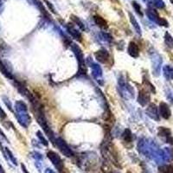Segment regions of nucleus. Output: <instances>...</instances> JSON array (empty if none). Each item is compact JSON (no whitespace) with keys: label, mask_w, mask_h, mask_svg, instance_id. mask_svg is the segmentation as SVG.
<instances>
[{"label":"nucleus","mask_w":173,"mask_h":173,"mask_svg":"<svg viewBox=\"0 0 173 173\" xmlns=\"http://www.w3.org/2000/svg\"><path fill=\"white\" fill-rule=\"evenodd\" d=\"M47 157L54 165L55 167L58 170V171L62 172L64 169V164H63V161L62 160L61 157L54 151H49L47 153Z\"/></svg>","instance_id":"f257e3e1"},{"label":"nucleus","mask_w":173,"mask_h":173,"mask_svg":"<svg viewBox=\"0 0 173 173\" xmlns=\"http://www.w3.org/2000/svg\"><path fill=\"white\" fill-rule=\"evenodd\" d=\"M151 65H152V71L155 76H158L160 74V69L162 65V57L157 52H153L151 54Z\"/></svg>","instance_id":"f03ea898"},{"label":"nucleus","mask_w":173,"mask_h":173,"mask_svg":"<svg viewBox=\"0 0 173 173\" xmlns=\"http://www.w3.org/2000/svg\"><path fill=\"white\" fill-rule=\"evenodd\" d=\"M71 49L73 50L74 54L77 61L80 64V72H81V74H86V69L84 67V55H83V53L80 49V47L78 46L77 44H72Z\"/></svg>","instance_id":"7ed1b4c3"},{"label":"nucleus","mask_w":173,"mask_h":173,"mask_svg":"<svg viewBox=\"0 0 173 173\" xmlns=\"http://www.w3.org/2000/svg\"><path fill=\"white\" fill-rule=\"evenodd\" d=\"M16 118L17 119L18 123L24 128H27L29 125L31 124V116L29 115L27 111L16 112Z\"/></svg>","instance_id":"20e7f679"},{"label":"nucleus","mask_w":173,"mask_h":173,"mask_svg":"<svg viewBox=\"0 0 173 173\" xmlns=\"http://www.w3.org/2000/svg\"><path fill=\"white\" fill-rule=\"evenodd\" d=\"M55 144H56V146L58 147V149L62 151V153L63 154V155H65L66 157H68V158L73 157V151L69 148V146L66 144V142L62 138H56V139H55Z\"/></svg>","instance_id":"39448f33"},{"label":"nucleus","mask_w":173,"mask_h":173,"mask_svg":"<svg viewBox=\"0 0 173 173\" xmlns=\"http://www.w3.org/2000/svg\"><path fill=\"white\" fill-rule=\"evenodd\" d=\"M146 114L150 117L151 119H154V120H157L158 121L159 120V114H158V108L155 104H150L147 108H146Z\"/></svg>","instance_id":"423d86ee"},{"label":"nucleus","mask_w":173,"mask_h":173,"mask_svg":"<svg viewBox=\"0 0 173 173\" xmlns=\"http://www.w3.org/2000/svg\"><path fill=\"white\" fill-rule=\"evenodd\" d=\"M150 101V95L148 92L146 90H140L138 93V102L142 107H145L147 104L149 103Z\"/></svg>","instance_id":"0eeeda50"},{"label":"nucleus","mask_w":173,"mask_h":173,"mask_svg":"<svg viewBox=\"0 0 173 173\" xmlns=\"http://www.w3.org/2000/svg\"><path fill=\"white\" fill-rule=\"evenodd\" d=\"M94 56L98 62L105 63L109 59V53L106 50H100L94 53Z\"/></svg>","instance_id":"6e6552de"},{"label":"nucleus","mask_w":173,"mask_h":173,"mask_svg":"<svg viewBox=\"0 0 173 173\" xmlns=\"http://www.w3.org/2000/svg\"><path fill=\"white\" fill-rule=\"evenodd\" d=\"M159 113L160 115L164 118V119H168L171 115V112L169 106L166 103V102H161L159 105Z\"/></svg>","instance_id":"1a4fd4ad"},{"label":"nucleus","mask_w":173,"mask_h":173,"mask_svg":"<svg viewBox=\"0 0 173 173\" xmlns=\"http://www.w3.org/2000/svg\"><path fill=\"white\" fill-rule=\"evenodd\" d=\"M146 15L148 17V18L151 20V21H152L154 23H158V25H159V23H160V21H161V17H159L158 15V13L155 10L153 9H147L146 10Z\"/></svg>","instance_id":"9d476101"},{"label":"nucleus","mask_w":173,"mask_h":173,"mask_svg":"<svg viewBox=\"0 0 173 173\" xmlns=\"http://www.w3.org/2000/svg\"><path fill=\"white\" fill-rule=\"evenodd\" d=\"M127 52L131 55L132 57L137 58L139 55V50L138 45L134 42H130L127 47Z\"/></svg>","instance_id":"9b49d317"},{"label":"nucleus","mask_w":173,"mask_h":173,"mask_svg":"<svg viewBox=\"0 0 173 173\" xmlns=\"http://www.w3.org/2000/svg\"><path fill=\"white\" fill-rule=\"evenodd\" d=\"M66 28H67L68 32H69V34L71 35L75 40L79 41V42H81V41H82V36H81V32L77 31L76 29H74V28L73 27V25H71V24L69 23V24H68V25L66 26Z\"/></svg>","instance_id":"f8f14e48"},{"label":"nucleus","mask_w":173,"mask_h":173,"mask_svg":"<svg viewBox=\"0 0 173 173\" xmlns=\"http://www.w3.org/2000/svg\"><path fill=\"white\" fill-rule=\"evenodd\" d=\"M128 15H129V17H130V22H131V23L132 24V26H133V28H134L135 31L137 32V34L138 35L142 34V31H141L140 25H139V23H138L137 19L135 18L134 16L132 15L131 12H128Z\"/></svg>","instance_id":"ddd939ff"},{"label":"nucleus","mask_w":173,"mask_h":173,"mask_svg":"<svg viewBox=\"0 0 173 173\" xmlns=\"http://www.w3.org/2000/svg\"><path fill=\"white\" fill-rule=\"evenodd\" d=\"M91 69H92V74L94 77L96 78L97 80H99L100 77L102 76V69H101V68L96 63H92Z\"/></svg>","instance_id":"4468645a"},{"label":"nucleus","mask_w":173,"mask_h":173,"mask_svg":"<svg viewBox=\"0 0 173 173\" xmlns=\"http://www.w3.org/2000/svg\"><path fill=\"white\" fill-rule=\"evenodd\" d=\"M0 71L2 72V74H4V76L10 79V80H14V77L12 75V74L8 70V69L6 68V66L4 65V63L2 62V60L0 59Z\"/></svg>","instance_id":"2eb2a0df"},{"label":"nucleus","mask_w":173,"mask_h":173,"mask_svg":"<svg viewBox=\"0 0 173 173\" xmlns=\"http://www.w3.org/2000/svg\"><path fill=\"white\" fill-rule=\"evenodd\" d=\"M94 23H96L97 25L100 28H108V23H107V21L104 19L102 17H100L99 15H95L94 16Z\"/></svg>","instance_id":"dca6fc26"},{"label":"nucleus","mask_w":173,"mask_h":173,"mask_svg":"<svg viewBox=\"0 0 173 173\" xmlns=\"http://www.w3.org/2000/svg\"><path fill=\"white\" fill-rule=\"evenodd\" d=\"M163 72L167 80H173V68L169 65H166L163 68Z\"/></svg>","instance_id":"f3484780"},{"label":"nucleus","mask_w":173,"mask_h":173,"mask_svg":"<svg viewBox=\"0 0 173 173\" xmlns=\"http://www.w3.org/2000/svg\"><path fill=\"white\" fill-rule=\"evenodd\" d=\"M171 130L166 127H159L158 129V135L160 137H165L167 138V141H169V138L171 137Z\"/></svg>","instance_id":"a211bd4d"},{"label":"nucleus","mask_w":173,"mask_h":173,"mask_svg":"<svg viewBox=\"0 0 173 173\" xmlns=\"http://www.w3.org/2000/svg\"><path fill=\"white\" fill-rule=\"evenodd\" d=\"M15 110H16V112L28 111L27 105L24 103L23 101H21V100H18V101H16V103H15Z\"/></svg>","instance_id":"6ab92c4d"},{"label":"nucleus","mask_w":173,"mask_h":173,"mask_svg":"<svg viewBox=\"0 0 173 173\" xmlns=\"http://www.w3.org/2000/svg\"><path fill=\"white\" fill-rule=\"evenodd\" d=\"M165 42L168 48L173 49V37L168 32H166L165 34Z\"/></svg>","instance_id":"aec40b11"},{"label":"nucleus","mask_w":173,"mask_h":173,"mask_svg":"<svg viewBox=\"0 0 173 173\" xmlns=\"http://www.w3.org/2000/svg\"><path fill=\"white\" fill-rule=\"evenodd\" d=\"M123 138L127 143H131L132 141V133L131 130L129 128L126 129L124 132Z\"/></svg>","instance_id":"412c9836"},{"label":"nucleus","mask_w":173,"mask_h":173,"mask_svg":"<svg viewBox=\"0 0 173 173\" xmlns=\"http://www.w3.org/2000/svg\"><path fill=\"white\" fill-rule=\"evenodd\" d=\"M158 173H173V167L171 166H162L158 168Z\"/></svg>","instance_id":"4be33fe9"},{"label":"nucleus","mask_w":173,"mask_h":173,"mask_svg":"<svg viewBox=\"0 0 173 173\" xmlns=\"http://www.w3.org/2000/svg\"><path fill=\"white\" fill-rule=\"evenodd\" d=\"M70 18L72 19V21H73L74 23H76V25H78V26H79V28H80L81 30H82V31H85L84 24H83V23H82L81 20L79 19V18H78L77 17H75L74 15H71V16H70Z\"/></svg>","instance_id":"5701e85b"},{"label":"nucleus","mask_w":173,"mask_h":173,"mask_svg":"<svg viewBox=\"0 0 173 173\" xmlns=\"http://www.w3.org/2000/svg\"><path fill=\"white\" fill-rule=\"evenodd\" d=\"M132 7H133V9L135 10V12H137L138 15L142 17L143 13L142 11H141V6H140V4H138L137 1H132Z\"/></svg>","instance_id":"b1692460"},{"label":"nucleus","mask_w":173,"mask_h":173,"mask_svg":"<svg viewBox=\"0 0 173 173\" xmlns=\"http://www.w3.org/2000/svg\"><path fill=\"white\" fill-rule=\"evenodd\" d=\"M36 136H37V138H39V140L41 141V143H42V145H44L45 146H48L49 143H48V141H47L46 138L43 137V135L42 134V132H41L37 131V132H36Z\"/></svg>","instance_id":"393cba45"},{"label":"nucleus","mask_w":173,"mask_h":173,"mask_svg":"<svg viewBox=\"0 0 173 173\" xmlns=\"http://www.w3.org/2000/svg\"><path fill=\"white\" fill-rule=\"evenodd\" d=\"M5 151H6V153H7V156L8 158H10L11 160L12 161V163L14 164V165H17V159H16V158L14 157V155L12 154V152L11 151L9 150V148H5Z\"/></svg>","instance_id":"a878e982"},{"label":"nucleus","mask_w":173,"mask_h":173,"mask_svg":"<svg viewBox=\"0 0 173 173\" xmlns=\"http://www.w3.org/2000/svg\"><path fill=\"white\" fill-rule=\"evenodd\" d=\"M153 4L155 7L158 9H164L166 7V4L163 0H153Z\"/></svg>","instance_id":"bb28decb"},{"label":"nucleus","mask_w":173,"mask_h":173,"mask_svg":"<svg viewBox=\"0 0 173 173\" xmlns=\"http://www.w3.org/2000/svg\"><path fill=\"white\" fill-rule=\"evenodd\" d=\"M3 100H4V104L6 105V107L9 108V110H10V111L13 112V109H12V102H11V100H9L7 97H5V96L3 97Z\"/></svg>","instance_id":"cd10ccee"},{"label":"nucleus","mask_w":173,"mask_h":173,"mask_svg":"<svg viewBox=\"0 0 173 173\" xmlns=\"http://www.w3.org/2000/svg\"><path fill=\"white\" fill-rule=\"evenodd\" d=\"M44 1V3H46V4L48 5V7L50 9V11L52 12V13H54V14H56V12H55V9L54 5L50 3V1H48V0H43Z\"/></svg>","instance_id":"c85d7f7f"},{"label":"nucleus","mask_w":173,"mask_h":173,"mask_svg":"<svg viewBox=\"0 0 173 173\" xmlns=\"http://www.w3.org/2000/svg\"><path fill=\"white\" fill-rule=\"evenodd\" d=\"M33 155H34L33 157H34L36 160H41V159H42V156L40 153H38V152H36V151H35V152H33Z\"/></svg>","instance_id":"c756f323"},{"label":"nucleus","mask_w":173,"mask_h":173,"mask_svg":"<svg viewBox=\"0 0 173 173\" xmlns=\"http://www.w3.org/2000/svg\"><path fill=\"white\" fill-rule=\"evenodd\" d=\"M6 117V113H5V112L2 109V108L0 107V118L1 119H4Z\"/></svg>","instance_id":"7c9ffc66"},{"label":"nucleus","mask_w":173,"mask_h":173,"mask_svg":"<svg viewBox=\"0 0 173 173\" xmlns=\"http://www.w3.org/2000/svg\"><path fill=\"white\" fill-rule=\"evenodd\" d=\"M0 150H1V151L3 152V154H4V157L5 158V159H8V157L6 156V154H5V152H4V149H3V146H2V144H1V142H0Z\"/></svg>","instance_id":"2f4dec72"},{"label":"nucleus","mask_w":173,"mask_h":173,"mask_svg":"<svg viewBox=\"0 0 173 173\" xmlns=\"http://www.w3.org/2000/svg\"><path fill=\"white\" fill-rule=\"evenodd\" d=\"M21 167H22V170H23V173H29V172H28L27 169H26V167H25V166H24L23 164H22V165H21Z\"/></svg>","instance_id":"473e14b6"},{"label":"nucleus","mask_w":173,"mask_h":173,"mask_svg":"<svg viewBox=\"0 0 173 173\" xmlns=\"http://www.w3.org/2000/svg\"><path fill=\"white\" fill-rule=\"evenodd\" d=\"M45 173H55V171L53 170L50 169V168H48V169L45 170Z\"/></svg>","instance_id":"72a5a7b5"},{"label":"nucleus","mask_w":173,"mask_h":173,"mask_svg":"<svg viewBox=\"0 0 173 173\" xmlns=\"http://www.w3.org/2000/svg\"><path fill=\"white\" fill-rule=\"evenodd\" d=\"M0 135H1V136H3V137H4V138H5L6 140H7V138H6V136H5V134L4 133V132L2 131V129H1V128H0Z\"/></svg>","instance_id":"f704fd0d"},{"label":"nucleus","mask_w":173,"mask_h":173,"mask_svg":"<svg viewBox=\"0 0 173 173\" xmlns=\"http://www.w3.org/2000/svg\"><path fill=\"white\" fill-rule=\"evenodd\" d=\"M3 5H4V4H3V2H2V1L0 0V12H1L2 10H3Z\"/></svg>","instance_id":"c9c22d12"},{"label":"nucleus","mask_w":173,"mask_h":173,"mask_svg":"<svg viewBox=\"0 0 173 173\" xmlns=\"http://www.w3.org/2000/svg\"><path fill=\"white\" fill-rule=\"evenodd\" d=\"M0 173H4V168L2 167V166H1V165H0Z\"/></svg>","instance_id":"e433bc0d"},{"label":"nucleus","mask_w":173,"mask_h":173,"mask_svg":"<svg viewBox=\"0 0 173 173\" xmlns=\"http://www.w3.org/2000/svg\"><path fill=\"white\" fill-rule=\"evenodd\" d=\"M143 1H144V2H147L148 0H143Z\"/></svg>","instance_id":"4c0bfd02"},{"label":"nucleus","mask_w":173,"mask_h":173,"mask_svg":"<svg viewBox=\"0 0 173 173\" xmlns=\"http://www.w3.org/2000/svg\"><path fill=\"white\" fill-rule=\"evenodd\" d=\"M171 2H172V4H173V0H171Z\"/></svg>","instance_id":"58836bf2"}]
</instances>
